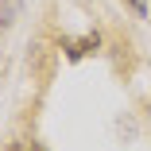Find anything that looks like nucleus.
Returning a JSON list of instances; mask_svg holds the SVG:
<instances>
[{"label": "nucleus", "instance_id": "obj_2", "mask_svg": "<svg viewBox=\"0 0 151 151\" xmlns=\"http://www.w3.org/2000/svg\"><path fill=\"white\" fill-rule=\"evenodd\" d=\"M124 4H128L136 16H147V0H124Z\"/></svg>", "mask_w": 151, "mask_h": 151}, {"label": "nucleus", "instance_id": "obj_1", "mask_svg": "<svg viewBox=\"0 0 151 151\" xmlns=\"http://www.w3.org/2000/svg\"><path fill=\"white\" fill-rule=\"evenodd\" d=\"M97 47H101L97 31H93V35H85V39H66V43H62V50H66V58H70V62H78V58H85L89 50H97Z\"/></svg>", "mask_w": 151, "mask_h": 151}, {"label": "nucleus", "instance_id": "obj_3", "mask_svg": "<svg viewBox=\"0 0 151 151\" xmlns=\"http://www.w3.org/2000/svg\"><path fill=\"white\" fill-rule=\"evenodd\" d=\"M12 151H47V147H43V143H16Z\"/></svg>", "mask_w": 151, "mask_h": 151}]
</instances>
